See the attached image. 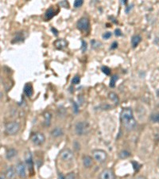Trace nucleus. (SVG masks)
I'll return each instance as SVG.
<instances>
[{
  "label": "nucleus",
  "mask_w": 159,
  "mask_h": 179,
  "mask_svg": "<svg viewBox=\"0 0 159 179\" xmlns=\"http://www.w3.org/2000/svg\"><path fill=\"white\" fill-rule=\"evenodd\" d=\"M120 119L123 126L127 131H132L136 127V121L133 115V112L131 107H125L122 110Z\"/></svg>",
  "instance_id": "f257e3e1"
},
{
  "label": "nucleus",
  "mask_w": 159,
  "mask_h": 179,
  "mask_svg": "<svg viewBox=\"0 0 159 179\" xmlns=\"http://www.w3.org/2000/svg\"><path fill=\"white\" fill-rule=\"evenodd\" d=\"M20 129V125L18 122H10L5 125V132L10 135H14L17 134Z\"/></svg>",
  "instance_id": "f03ea898"
},
{
  "label": "nucleus",
  "mask_w": 159,
  "mask_h": 179,
  "mask_svg": "<svg viewBox=\"0 0 159 179\" xmlns=\"http://www.w3.org/2000/svg\"><path fill=\"white\" fill-rule=\"evenodd\" d=\"M92 155H93L95 160L99 163L104 162L107 158V152L103 150H94L92 151Z\"/></svg>",
  "instance_id": "7ed1b4c3"
},
{
  "label": "nucleus",
  "mask_w": 159,
  "mask_h": 179,
  "mask_svg": "<svg viewBox=\"0 0 159 179\" xmlns=\"http://www.w3.org/2000/svg\"><path fill=\"white\" fill-rule=\"evenodd\" d=\"M60 158L64 162H71L74 158V155L71 150L65 148L60 153Z\"/></svg>",
  "instance_id": "20e7f679"
},
{
  "label": "nucleus",
  "mask_w": 159,
  "mask_h": 179,
  "mask_svg": "<svg viewBox=\"0 0 159 179\" xmlns=\"http://www.w3.org/2000/svg\"><path fill=\"white\" fill-rule=\"evenodd\" d=\"M31 141L36 146H39V145H42L45 142V137L42 133L36 132L31 135Z\"/></svg>",
  "instance_id": "39448f33"
},
{
  "label": "nucleus",
  "mask_w": 159,
  "mask_h": 179,
  "mask_svg": "<svg viewBox=\"0 0 159 179\" xmlns=\"http://www.w3.org/2000/svg\"><path fill=\"white\" fill-rule=\"evenodd\" d=\"M77 28L81 31H88L89 29L90 23L87 18H81L77 23Z\"/></svg>",
  "instance_id": "423d86ee"
},
{
  "label": "nucleus",
  "mask_w": 159,
  "mask_h": 179,
  "mask_svg": "<svg viewBox=\"0 0 159 179\" xmlns=\"http://www.w3.org/2000/svg\"><path fill=\"white\" fill-rule=\"evenodd\" d=\"M16 173L22 178H24L26 177V167L23 162L18 163L16 166Z\"/></svg>",
  "instance_id": "0eeeda50"
},
{
  "label": "nucleus",
  "mask_w": 159,
  "mask_h": 179,
  "mask_svg": "<svg viewBox=\"0 0 159 179\" xmlns=\"http://www.w3.org/2000/svg\"><path fill=\"white\" fill-rule=\"evenodd\" d=\"M25 162L26 164V167H28V169L30 170V171H33L34 169V160H33V156L31 152L26 151L25 154Z\"/></svg>",
  "instance_id": "6e6552de"
},
{
  "label": "nucleus",
  "mask_w": 159,
  "mask_h": 179,
  "mask_svg": "<svg viewBox=\"0 0 159 179\" xmlns=\"http://www.w3.org/2000/svg\"><path fill=\"white\" fill-rule=\"evenodd\" d=\"M87 126L84 122H78L75 126V132L78 135H83L86 132Z\"/></svg>",
  "instance_id": "1a4fd4ad"
},
{
  "label": "nucleus",
  "mask_w": 159,
  "mask_h": 179,
  "mask_svg": "<svg viewBox=\"0 0 159 179\" xmlns=\"http://www.w3.org/2000/svg\"><path fill=\"white\" fill-rule=\"evenodd\" d=\"M99 179H115V177L112 170L105 169L99 174Z\"/></svg>",
  "instance_id": "9d476101"
},
{
  "label": "nucleus",
  "mask_w": 159,
  "mask_h": 179,
  "mask_svg": "<svg viewBox=\"0 0 159 179\" xmlns=\"http://www.w3.org/2000/svg\"><path fill=\"white\" fill-rule=\"evenodd\" d=\"M53 45L57 50H63L64 48L67 46L68 42L65 39H57V41H55Z\"/></svg>",
  "instance_id": "9b49d317"
},
{
  "label": "nucleus",
  "mask_w": 159,
  "mask_h": 179,
  "mask_svg": "<svg viewBox=\"0 0 159 179\" xmlns=\"http://www.w3.org/2000/svg\"><path fill=\"white\" fill-rule=\"evenodd\" d=\"M24 93L26 96L28 97H31L33 96V93H34V91H33V86L30 83H27L26 84L25 86H24Z\"/></svg>",
  "instance_id": "f8f14e48"
},
{
  "label": "nucleus",
  "mask_w": 159,
  "mask_h": 179,
  "mask_svg": "<svg viewBox=\"0 0 159 179\" xmlns=\"http://www.w3.org/2000/svg\"><path fill=\"white\" fill-rule=\"evenodd\" d=\"M142 41V37L139 34H135L134 35L133 37H131V45L133 48L137 47V45H139V43L141 42Z\"/></svg>",
  "instance_id": "ddd939ff"
},
{
  "label": "nucleus",
  "mask_w": 159,
  "mask_h": 179,
  "mask_svg": "<svg viewBox=\"0 0 159 179\" xmlns=\"http://www.w3.org/2000/svg\"><path fill=\"white\" fill-rule=\"evenodd\" d=\"M63 134H64V132H63L62 128H61V127H56L51 132V135L54 138H58V137L61 136Z\"/></svg>",
  "instance_id": "4468645a"
},
{
  "label": "nucleus",
  "mask_w": 159,
  "mask_h": 179,
  "mask_svg": "<svg viewBox=\"0 0 159 179\" xmlns=\"http://www.w3.org/2000/svg\"><path fill=\"white\" fill-rule=\"evenodd\" d=\"M16 155H17V151L15 149H14V148L7 150V153H6V158H7L8 160L12 159L13 158H15Z\"/></svg>",
  "instance_id": "2eb2a0df"
},
{
  "label": "nucleus",
  "mask_w": 159,
  "mask_h": 179,
  "mask_svg": "<svg viewBox=\"0 0 159 179\" xmlns=\"http://www.w3.org/2000/svg\"><path fill=\"white\" fill-rule=\"evenodd\" d=\"M15 170L12 167H9L6 170V176L8 179H13L15 176Z\"/></svg>",
  "instance_id": "dca6fc26"
},
{
  "label": "nucleus",
  "mask_w": 159,
  "mask_h": 179,
  "mask_svg": "<svg viewBox=\"0 0 159 179\" xmlns=\"http://www.w3.org/2000/svg\"><path fill=\"white\" fill-rule=\"evenodd\" d=\"M83 164L85 167L89 168L90 167H92V159L90 156H84L83 157Z\"/></svg>",
  "instance_id": "f3484780"
},
{
  "label": "nucleus",
  "mask_w": 159,
  "mask_h": 179,
  "mask_svg": "<svg viewBox=\"0 0 159 179\" xmlns=\"http://www.w3.org/2000/svg\"><path fill=\"white\" fill-rule=\"evenodd\" d=\"M54 15H55V11H54V10H53V8L51 7L49 8V9L45 11V18L46 20H50V19H51V18H52Z\"/></svg>",
  "instance_id": "a211bd4d"
},
{
  "label": "nucleus",
  "mask_w": 159,
  "mask_h": 179,
  "mask_svg": "<svg viewBox=\"0 0 159 179\" xmlns=\"http://www.w3.org/2000/svg\"><path fill=\"white\" fill-rule=\"evenodd\" d=\"M44 123H45V127H49L50 125V122H51V119H52V115L50 112H45L44 114Z\"/></svg>",
  "instance_id": "6ab92c4d"
},
{
  "label": "nucleus",
  "mask_w": 159,
  "mask_h": 179,
  "mask_svg": "<svg viewBox=\"0 0 159 179\" xmlns=\"http://www.w3.org/2000/svg\"><path fill=\"white\" fill-rule=\"evenodd\" d=\"M119 80V76L117 74H114L113 76H112L111 77V80H110V85L109 86L111 88H115V84L116 81Z\"/></svg>",
  "instance_id": "aec40b11"
},
{
  "label": "nucleus",
  "mask_w": 159,
  "mask_h": 179,
  "mask_svg": "<svg viewBox=\"0 0 159 179\" xmlns=\"http://www.w3.org/2000/svg\"><path fill=\"white\" fill-rule=\"evenodd\" d=\"M108 96H109L110 99H111L112 101H113L115 104H119V97H118V96H117L115 92H110Z\"/></svg>",
  "instance_id": "412c9836"
},
{
  "label": "nucleus",
  "mask_w": 159,
  "mask_h": 179,
  "mask_svg": "<svg viewBox=\"0 0 159 179\" xmlns=\"http://www.w3.org/2000/svg\"><path fill=\"white\" fill-rule=\"evenodd\" d=\"M119 156L120 159H127V158L131 156V153L129 151H126V150H123V151H121L119 152Z\"/></svg>",
  "instance_id": "4be33fe9"
},
{
  "label": "nucleus",
  "mask_w": 159,
  "mask_h": 179,
  "mask_svg": "<svg viewBox=\"0 0 159 179\" xmlns=\"http://www.w3.org/2000/svg\"><path fill=\"white\" fill-rule=\"evenodd\" d=\"M150 119L154 123H159V113L156 112V113H153L150 115Z\"/></svg>",
  "instance_id": "5701e85b"
},
{
  "label": "nucleus",
  "mask_w": 159,
  "mask_h": 179,
  "mask_svg": "<svg viewBox=\"0 0 159 179\" xmlns=\"http://www.w3.org/2000/svg\"><path fill=\"white\" fill-rule=\"evenodd\" d=\"M101 69H102L103 72H104L105 75H107V76L111 74V72H112L111 69H110L109 67H107V66H103V67L101 68Z\"/></svg>",
  "instance_id": "b1692460"
},
{
  "label": "nucleus",
  "mask_w": 159,
  "mask_h": 179,
  "mask_svg": "<svg viewBox=\"0 0 159 179\" xmlns=\"http://www.w3.org/2000/svg\"><path fill=\"white\" fill-rule=\"evenodd\" d=\"M80 82V77L78 75H76L72 80V85H78Z\"/></svg>",
  "instance_id": "393cba45"
},
{
  "label": "nucleus",
  "mask_w": 159,
  "mask_h": 179,
  "mask_svg": "<svg viewBox=\"0 0 159 179\" xmlns=\"http://www.w3.org/2000/svg\"><path fill=\"white\" fill-rule=\"evenodd\" d=\"M91 44H92V47L93 48V49H96V48L99 47L101 45V43L99 42H97V41H96V40H92V41H91Z\"/></svg>",
  "instance_id": "a878e982"
},
{
  "label": "nucleus",
  "mask_w": 159,
  "mask_h": 179,
  "mask_svg": "<svg viewBox=\"0 0 159 179\" xmlns=\"http://www.w3.org/2000/svg\"><path fill=\"white\" fill-rule=\"evenodd\" d=\"M83 4H84V1H83V0H76V1L74 2L73 6H74L75 8H78V7H80Z\"/></svg>",
  "instance_id": "bb28decb"
},
{
  "label": "nucleus",
  "mask_w": 159,
  "mask_h": 179,
  "mask_svg": "<svg viewBox=\"0 0 159 179\" xmlns=\"http://www.w3.org/2000/svg\"><path fill=\"white\" fill-rule=\"evenodd\" d=\"M58 5H60L61 7L69 8V3H67V1H61L58 3Z\"/></svg>",
  "instance_id": "cd10ccee"
},
{
  "label": "nucleus",
  "mask_w": 159,
  "mask_h": 179,
  "mask_svg": "<svg viewBox=\"0 0 159 179\" xmlns=\"http://www.w3.org/2000/svg\"><path fill=\"white\" fill-rule=\"evenodd\" d=\"M81 42H82L81 50H82L83 53H85V51H86V50H87V43H86V42H85V41H84V40H82V41H81Z\"/></svg>",
  "instance_id": "c85d7f7f"
},
{
  "label": "nucleus",
  "mask_w": 159,
  "mask_h": 179,
  "mask_svg": "<svg viewBox=\"0 0 159 179\" xmlns=\"http://www.w3.org/2000/svg\"><path fill=\"white\" fill-rule=\"evenodd\" d=\"M112 33L111 32H105L104 34H103L102 37L104 38V39H109L110 37H112Z\"/></svg>",
  "instance_id": "c756f323"
},
{
  "label": "nucleus",
  "mask_w": 159,
  "mask_h": 179,
  "mask_svg": "<svg viewBox=\"0 0 159 179\" xmlns=\"http://www.w3.org/2000/svg\"><path fill=\"white\" fill-rule=\"evenodd\" d=\"M66 179H76L74 173H73V172H70V173H69L67 177H66Z\"/></svg>",
  "instance_id": "7c9ffc66"
},
{
  "label": "nucleus",
  "mask_w": 159,
  "mask_h": 179,
  "mask_svg": "<svg viewBox=\"0 0 159 179\" xmlns=\"http://www.w3.org/2000/svg\"><path fill=\"white\" fill-rule=\"evenodd\" d=\"M72 105H73V109H74L75 113H77L78 111H79V106L77 104V103L76 102L72 103Z\"/></svg>",
  "instance_id": "2f4dec72"
},
{
  "label": "nucleus",
  "mask_w": 159,
  "mask_h": 179,
  "mask_svg": "<svg viewBox=\"0 0 159 179\" xmlns=\"http://www.w3.org/2000/svg\"><path fill=\"white\" fill-rule=\"evenodd\" d=\"M115 36H121L123 34L119 29H116V30H115Z\"/></svg>",
  "instance_id": "473e14b6"
},
{
  "label": "nucleus",
  "mask_w": 159,
  "mask_h": 179,
  "mask_svg": "<svg viewBox=\"0 0 159 179\" xmlns=\"http://www.w3.org/2000/svg\"><path fill=\"white\" fill-rule=\"evenodd\" d=\"M118 47V43L116 42H114L112 44V46H111V49L112 50H115V49H116Z\"/></svg>",
  "instance_id": "72a5a7b5"
},
{
  "label": "nucleus",
  "mask_w": 159,
  "mask_h": 179,
  "mask_svg": "<svg viewBox=\"0 0 159 179\" xmlns=\"http://www.w3.org/2000/svg\"><path fill=\"white\" fill-rule=\"evenodd\" d=\"M51 30H52V32L53 33V34H54L55 36H57V35H58V31H57L55 28H51Z\"/></svg>",
  "instance_id": "f704fd0d"
},
{
  "label": "nucleus",
  "mask_w": 159,
  "mask_h": 179,
  "mask_svg": "<svg viewBox=\"0 0 159 179\" xmlns=\"http://www.w3.org/2000/svg\"><path fill=\"white\" fill-rule=\"evenodd\" d=\"M58 179H66V178H65V176L63 175V174L59 173V174H58Z\"/></svg>",
  "instance_id": "c9c22d12"
},
{
  "label": "nucleus",
  "mask_w": 159,
  "mask_h": 179,
  "mask_svg": "<svg viewBox=\"0 0 159 179\" xmlns=\"http://www.w3.org/2000/svg\"><path fill=\"white\" fill-rule=\"evenodd\" d=\"M131 7H132V6H129V7H127L126 8V12H127V13L129 12V10H131V8H132Z\"/></svg>",
  "instance_id": "e433bc0d"
},
{
  "label": "nucleus",
  "mask_w": 159,
  "mask_h": 179,
  "mask_svg": "<svg viewBox=\"0 0 159 179\" xmlns=\"http://www.w3.org/2000/svg\"><path fill=\"white\" fill-rule=\"evenodd\" d=\"M134 179H146L144 178V177H142V176H139V177H137V178H135Z\"/></svg>",
  "instance_id": "4c0bfd02"
},
{
  "label": "nucleus",
  "mask_w": 159,
  "mask_h": 179,
  "mask_svg": "<svg viewBox=\"0 0 159 179\" xmlns=\"http://www.w3.org/2000/svg\"><path fill=\"white\" fill-rule=\"evenodd\" d=\"M127 3V0H122V1H121V3H123V4H126Z\"/></svg>",
  "instance_id": "58836bf2"
},
{
  "label": "nucleus",
  "mask_w": 159,
  "mask_h": 179,
  "mask_svg": "<svg viewBox=\"0 0 159 179\" xmlns=\"http://www.w3.org/2000/svg\"><path fill=\"white\" fill-rule=\"evenodd\" d=\"M0 179H5V177H4V175H3V173L1 174V178H0Z\"/></svg>",
  "instance_id": "ea45409f"
},
{
  "label": "nucleus",
  "mask_w": 159,
  "mask_h": 179,
  "mask_svg": "<svg viewBox=\"0 0 159 179\" xmlns=\"http://www.w3.org/2000/svg\"><path fill=\"white\" fill-rule=\"evenodd\" d=\"M158 164H159V161H158Z\"/></svg>",
  "instance_id": "a19ab883"
}]
</instances>
